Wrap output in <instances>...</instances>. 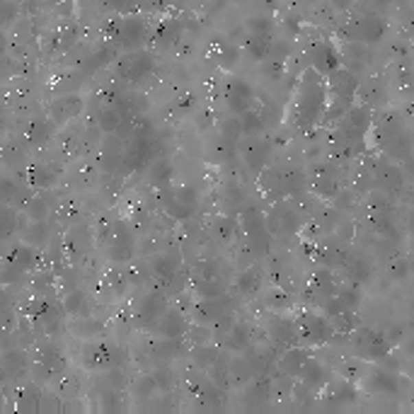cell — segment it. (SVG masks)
I'll return each instance as SVG.
<instances>
[{
	"label": "cell",
	"mask_w": 414,
	"mask_h": 414,
	"mask_svg": "<svg viewBox=\"0 0 414 414\" xmlns=\"http://www.w3.org/2000/svg\"><path fill=\"white\" fill-rule=\"evenodd\" d=\"M63 312L73 317H85L87 315V296L82 291H73L71 296L63 301Z\"/></svg>",
	"instance_id": "f6af8a7d"
},
{
	"label": "cell",
	"mask_w": 414,
	"mask_h": 414,
	"mask_svg": "<svg viewBox=\"0 0 414 414\" xmlns=\"http://www.w3.org/2000/svg\"><path fill=\"white\" fill-rule=\"evenodd\" d=\"M320 393H325V400H327L330 404H349L356 400V385L347 383V380H330L325 388L320 390Z\"/></svg>",
	"instance_id": "484cf974"
},
{
	"label": "cell",
	"mask_w": 414,
	"mask_h": 414,
	"mask_svg": "<svg viewBox=\"0 0 414 414\" xmlns=\"http://www.w3.org/2000/svg\"><path fill=\"white\" fill-rule=\"evenodd\" d=\"M238 228H242L245 247L250 250L252 257L260 260V257L269 255L274 235H271L269 228H266L264 214H260V209H255V206H245V209L240 211V225H238Z\"/></svg>",
	"instance_id": "3957f363"
},
{
	"label": "cell",
	"mask_w": 414,
	"mask_h": 414,
	"mask_svg": "<svg viewBox=\"0 0 414 414\" xmlns=\"http://www.w3.org/2000/svg\"><path fill=\"white\" fill-rule=\"evenodd\" d=\"M235 288H238V293H242V296H255V293L262 288V271L257 269V266L242 269L235 279Z\"/></svg>",
	"instance_id": "d6a6232c"
},
{
	"label": "cell",
	"mask_w": 414,
	"mask_h": 414,
	"mask_svg": "<svg viewBox=\"0 0 414 414\" xmlns=\"http://www.w3.org/2000/svg\"><path fill=\"white\" fill-rule=\"evenodd\" d=\"M5 54V36H3V32H0V56Z\"/></svg>",
	"instance_id": "680465c9"
},
{
	"label": "cell",
	"mask_w": 414,
	"mask_h": 414,
	"mask_svg": "<svg viewBox=\"0 0 414 414\" xmlns=\"http://www.w3.org/2000/svg\"><path fill=\"white\" fill-rule=\"evenodd\" d=\"M334 293H337V279H334L332 269H327V266H320V269L312 271L310 279H308V286H306L308 301L322 306V303L330 301Z\"/></svg>",
	"instance_id": "2e32d148"
},
{
	"label": "cell",
	"mask_w": 414,
	"mask_h": 414,
	"mask_svg": "<svg viewBox=\"0 0 414 414\" xmlns=\"http://www.w3.org/2000/svg\"><path fill=\"white\" fill-rule=\"evenodd\" d=\"M247 51H250V56L252 58H264L266 54H269V36H264V34H252L250 39H247Z\"/></svg>",
	"instance_id": "7dc6e473"
},
{
	"label": "cell",
	"mask_w": 414,
	"mask_h": 414,
	"mask_svg": "<svg viewBox=\"0 0 414 414\" xmlns=\"http://www.w3.org/2000/svg\"><path fill=\"white\" fill-rule=\"evenodd\" d=\"M310 58H312V68H315L320 76H327V73H332L334 68L339 66L337 51H334L330 44H317L315 49H312Z\"/></svg>",
	"instance_id": "4316f807"
},
{
	"label": "cell",
	"mask_w": 414,
	"mask_h": 414,
	"mask_svg": "<svg viewBox=\"0 0 414 414\" xmlns=\"http://www.w3.org/2000/svg\"><path fill=\"white\" fill-rule=\"evenodd\" d=\"M371 170H373V189H380L388 196H395L404 189V174L395 160L373 158L371 160Z\"/></svg>",
	"instance_id": "9c48e42d"
},
{
	"label": "cell",
	"mask_w": 414,
	"mask_h": 414,
	"mask_svg": "<svg viewBox=\"0 0 414 414\" xmlns=\"http://www.w3.org/2000/svg\"><path fill=\"white\" fill-rule=\"evenodd\" d=\"M342 266H347V274H349V279H352V284H363V281H368V276H371L368 262L358 260V257H347Z\"/></svg>",
	"instance_id": "b9f144b4"
},
{
	"label": "cell",
	"mask_w": 414,
	"mask_h": 414,
	"mask_svg": "<svg viewBox=\"0 0 414 414\" xmlns=\"http://www.w3.org/2000/svg\"><path fill=\"white\" fill-rule=\"evenodd\" d=\"M266 334H269L271 344H274L276 349H288V347H296V344H298L293 320H288V317H284V315L269 317V325H266Z\"/></svg>",
	"instance_id": "ffe728a7"
},
{
	"label": "cell",
	"mask_w": 414,
	"mask_h": 414,
	"mask_svg": "<svg viewBox=\"0 0 414 414\" xmlns=\"http://www.w3.org/2000/svg\"><path fill=\"white\" fill-rule=\"evenodd\" d=\"M165 308H168V298H165L163 291H153V293H146L141 301L136 303V320L141 322V325H155L158 322V317L165 312Z\"/></svg>",
	"instance_id": "d6986e66"
},
{
	"label": "cell",
	"mask_w": 414,
	"mask_h": 414,
	"mask_svg": "<svg viewBox=\"0 0 414 414\" xmlns=\"http://www.w3.org/2000/svg\"><path fill=\"white\" fill-rule=\"evenodd\" d=\"M334 296H337L347 308H352V310H358V306H361V291H358V286L352 281L337 284V293H334Z\"/></svg>",
	"instance_id": "ee69618b"
},
{
	"label": "cell",
	"mask_w": 414,
	"mask_h": 414,
	"mask_svg": "<svg viewBox=\"0 0 414 414\" xmlns=\"http://www.w3.org/2000/svg\"><path fill=\"white\" fill-rule=\"evenodd\" d=\"M315 260L322 262V266H327V269H332V266H342L344 260L349 257V252L342 247V242H339V238H320V240L315 242Z\"/></svg>",
	"instance_id": "7402d4cb"
},
{
	"label": "cell",
	"mask_w": 414,
	"mask_h": 414,
	"mask_svg": "<svg viewBox=\"0 0 414 414\" xmlns=\"http://www.w3.org/2000/svg\"><path fill=\"white\" fill-rule=\"evenodd\" d=\"M366 143H373L390 160H409L412 136H409L407 124L395 112H385L380 117H376L373 112V122L366 131Z\"/></svg>",
	"instance_id": "7a4b0ae2"
},
{
	"label": "cell",
	"mask_w": 414,
	"mask_h": 414,
	"mask_svg": "<svg viewBox=\"0 0 414 414\" xmlns=\"http://www.w3.org/2000/svg\"><path fill=\"white\" fill-rule=\"evenodd\" d=\"M5 262H8V264L15 266V269L27 271V269H32V266H34L36 252H34V247H30V245H25V242H22V245L12 247V250L8 252Z\"/></svg>",
	"instance_id": "e575fe53"
},
{
	"label": "cell",
	"mask_w": 414,
	"mask_h": 414,
	"mask_svg": "<svg viewBox=\"0 0 414 414\" xmlns=\"http://www.w3.org/2000/svg\"><path fill=\"white\" fill-rule=\"evenodd\" d=\"M107 5H112L114 10H124V5H126V0H104Z\"/></svg>",
	"instance_id": "9f6ffc18"
},
{
	"label": "cell",
	"mask_w": 414,
	"mask_h": 414,
	"mask_svg": "<svg viewBox=\"0 0 414 414\" xmlns=\"http://www.w3.org/2000/svg\"><path fill=\"white\" fill-rule=\"evenodd\" d=\"M155 71V58L148 51H128L117 61V78L128 85L143 82Z\"/></svg>",
	"instance_id": "ba28073f"
},
{
	"label": "cell",
	"mask_w": 414,
	"mask_h": 414,
	"mask_svg": "<svg viewBox=\"0 0 414 414\" xmlns=\"http://www.w3.org/2000/svg\"><path fill=\"white\" fill-rule=\"evenodd\" d=\"M54 126H56V124H54V122H44V119H36V122H32L30 126H27V131H25L27 143L34 146V148H41V146H46L54 138Z\"/></svg>",
	"instance_id": "f546056e"
},
{
	"label": "cell",
	"mask_w": 414,
	"mask_h": 414,
	"mask_svg": "<svg viewBox=\"0 0 414 414\" xmlns=\"http://www.w3.org/2000/svg\"><path fill=\"white\" fill-rule=\"evenodd\" d=\"M306 177H308V187L315 192V196H320V199L325 201L332 199L334 192L342 187V184H339V172L332 160H327V163H315L310 168V172H306Z\"/></svg>",
	"instance_id": "30bf717a"
},
{
	"label": "cell",
	"mask_w": 414,
	"mask_h": 414,
	"mask_svg": "<svg viewBox=\"0 0 414 414\" xmlns=\"http://www.w3.org/2000/svg\"><path fill=\"white\" fill-rule=\"evenodd\" d=\"M49 223L46 220H32L30 225L25 228V233H22V240H25V245L30 247H44L46 242H49Z\"/></svg>",
	"instance_id": "836d02e7"
},
{
	"label": "cell",
	"mask_w": 414,
	"mask_h": 414,
	"mask_svg": "<svg viewBox=\"0 0 414 414\" xmlns=\"http://www.w3.org/2000/svg\"><path fill=\"white\" fill-rule=\"evenodd\" d=\"M133 247H136V240H133V233L124 220L114 223L112 228L107 230V255L112 262H126L133 257Z\"/></svg>",
	"instance_id": "5bb4252c"
},
{
	"label": "cell",
	"mask_w": 414,
	"mask_h": 414,
	"mask_svg": "<svg viewBox=\"0 0 414 414\" xmlns=\"http://www.w3.org/2000/svg\"><path fill=\"white\" fill-rule=\"evenodd\" d=\"M293 327H296V339L301 347H322L332 337H337L327 317L315 310L298 312L296 320H293Z\"/></svg>",
	"instance_id": "277c9868"
},
{
	"label": "cell",
	"mask_w": 414,
	"mask_h": 414,
	"mask_svg": "<svg viewBox=\"0 0 414 414\" xmlns=\"http://www.w3.org/2000/svg\"><path fill=\"white\" fill-rule=\"evenodd\" d=\"M56 172H54L49 165H34V168L30 170V184H34V187H39V189H49V187H54L56 184Z\"/></svg>",
	"instance_id": "7bdbcfd3"
},
{
	"label": "cell",
	"mask_w": 414,
	"mask_h": 414,
	"mask_svg": "<svg viewBox=\"0 0 414 414\" xmlns=\"http://www.w3.org/2000/svg\"><path fill=\"white\" fill-rule=\"evenodd\" d=\"M218 356H220V349L214 347V344H209V342H201L192 349V361H194V366L201 368V371H206L209 366H214V361Z\"/></svg>",
	"instance_id": "74e56055"
},
{
	"label": "cell",
	"mask_w": 414,
	"mask_h": 414,
	"mask_svg": "<svg viewBox=\"0 0 414 414\" xmlns=\"http://www.w3.org/2000/svg\"><path fill=\"white\" fill-rule=\"evenodd\" d=\"M82 363L95 371H117L126 363V352L112 342H87L82 347Z\"/></svg>",
	"instance_id": "8992f818"
},
{
	"label": "cell",
	"mask_w": 414,
	"mask_h": 414,
	"mask_svg": "<svg viewBox=\"0 0 414 414\" xmlns=\"http://www.w3.org/2000/svg\"><path fill=\"white\" fill-rule=\"evenodd\" d=\"M264 223L269 228L271 235H296L303 225V216L298 214V209L293 204H288L286 199L274 201V209L269 216H264Z\"/></svg>",
	"instance_id": "52a82bcc"
},
{
	"label": "cell",
	"mask_w": 414,
	"mask_h": 414,
	"mask_svg": "<svg viewBox=\"0 0 414 414\" xmlns=\"http://www.w3.org/2000/svg\"><path fill=\"white\" fill-rule=\"evenodd\" d=\"M27 216H30V220H46V216H49V204H46V199L36 196V199L27 201Z\"/></svg>",
	"instance_id": "f5cc1de1"
},
{
	"label": "cell",
	"mask_w": 414,
	"mask_h": 414,
	"mask_svg": "<svg viewBox=\"0 0 414 414\" xmlns=\"http://www.w3.org/2000/svg\"><path fill=\"white\" fill-rule=\"evenodd\" d=\"M187 330H189V322H187V317H184L182 312H177V310H168V308H165V312L158 317V322H155V332H158V337L184 339Z\"/></svg>",
	"instance_id": "603a6c76"
},
{
	"label": "cell",
	"mask_w": 414,
	"mask_h": 414,
	"mask_svg": "<svg viewBox=\"0 0 414 414\" xmlns=\"http://www.w3.org/2000/svg\"><path fill=\"white\" fill-rule=\"evenodd\" d=\"M112 46H124V49H136L143 44L148 34V25L141 17H124V20L112 25Z\"/></svg>",
	"instance_id": "7c38bea8"
},
{
	"label": "cell",
	"mask_w": 414,
	"mask_h": 414,
	"mask_svg": "<svg viewBox=\"0 0 414 414\" xmlns=\"http://www.w3.org/2000/svg\"><path fill=\"white\" fill-rule=\"evenodd\" d=\"M393 276L395 279H404V276H407V262H395L393 264Z\"/></svg>",
	"instance_id": "11a10c76"
},
{
	"label": "cell",
	"mask_w": 414,
	"mask_h": 414,
	"mask_svg": "<svg viewBox=\"0 0 414 414\" xmlns=\"http://www.w3.org/2000/svg\"><path fill=\"white\" fill-rule=\"evenodd\" d=\"M133 114H128L124 107H112V104H100L95 112V124L102 133H119L124 128V124L131 119Z\"/></svg>",
	"instance_id": "44dd1931"
},
{
	"label": "cell",
	"mask_w": 414,
	"mask_h": 414,
	"mask_svg": "<svg viewBox=\"0 0 414 414\" xmlns=\"http://www.w3.org/2000/svg\"><path fill=\"white\" fill-rule=\"evenodd\" d=\"M274 395V388H271V378L269 376H257V378L250 380V388L245 390V400L250 404H262Z\"/></svg>",
	"instance_id": "4dcf8cb0"
},
{
	"label": "cell",
	"mask_w": 414,
	"mask_h": 414,
	"mask_svg": "<svg viewBox=\"0 0 414 414\" xmlns=\"http://www.w3.org/2000/svg\"><path fill=\"white\" fill-rule=\"evenodd\" d=\"M296 378H298V383L306 385V388L310 390L312 395H317L322 388H325V385L330 383V380L334 378V373L322 361H317V358L308 356L306 363L301 366V371H298Z\"/></svg>",
	"instance_id": "e0dca14e"
},
{
	"label": "cell",
	"mask_w": 414,
	"mask_h": 414,
	"mask_svg": "<svg viewBox=\"0 0 414 414\" xmlns=\"http://www.w3.org/2000/svg\"><path fill=\"white\" fill-rule=\"evenodd\" d=\"M148 182L153 184V187H170V182H172V165L168 163V160H155V163H150L148 168Z\"/></svg>",
	"instance_id": "f35d334b"
},
{
	"label": "cell",
	"mask_w": 414,
	"mask_h": 414,
	"mask_svg": "<svg viewBox=\"0 0 414 414\" xmlns=\"http://www.w3.org/2000/svg\"><path fill=\"white\" fill-rule=\"evenodd\" d=\"M330 201H332L334 209H337V211H349V209H354V206H356L358 194L354 189H349V187H339V189L334 192V196Z\"/></svg>",
	"instance_id": "bcb514c9"
},
{
	"label": "cell",
	"mask_w": 414,
	"mask_h": 414,
	"mask_svg": "<svg viewBox=\"0 0 414 414\" xmlns=\"http://www.w3.org/2000/svg\"><path fill=\"white\" fill-rule=\"evenodd\" d=\"M266 308H271L274 312H284V310H291L293 308V298L286 296L284 291H271L269 296L264 298Z\"/></svg>",
	"instance_id": "c3c4849f"
},
{
	"label": "cell",
	"mask_w": 414,
	"mask_h": 414,
	"mask_svg": "<svg viewBox=\"0 0 414 414\" xmlns=\"http://www.w3.org/2000/svg\"><path fill=\"white\" fill-rule=\"evenodd\" d=\"M325 102H327V90H325L322 76L315 68H308L301 76L296 97H293V104H291V124L296 128L317 126V124L322 122Z\"/></svg>",
	"instance_id": "6da1fadb"
},
{
	"label": "cell",
	"mask_w": 414,
	"mask_h": 414,
	"mask_svg": "<svg viewBox=\"0 0 414 414\" xmlns=\"http://www.w3.org/2000/svg\"><path fill=\"white\" fill-rule=\"evenodd\" d=\"M352 342H354V352H356L358 358L363 361H383L385 356H390L393 352V342L385 332H378V330L371 327H356L352 332Z\"/></svg>",
	"instance_id": "5b68a950"
},
{
	"label": "cell",
	"mask_w": 414,
	"mask_h": 414,
	"mask_svg": "<svg viewBox=\"0 0 414 414\" xmlns=\"http://www.w3.org/2000/svg\"><path fill=\"white\" fill-rule=\"evenodd\" d=\"M225 104L233 114H242L245 109L255 107V90L242 78H233L225 85Z\"/></svg>",
	"instance_id": "ac0fdd59"
},
{
	"label": "cell",
	"mask_w": 414,
	"mask_h": 414,
	"mask_svg": "<svg viewBox=\"0 0 414 414\" xmlns=\"http://www.w3.org/2000/svg\"><path fill=\"white\" fill-rule=\"evenodd\" d=\"M238 150H240L242 160L250 168V172L260 174L266 168V163L271 160V143L266 138L260 136H245V141H238Z\"/></svg>",
	"instance_id": "4fadbf2b"
},
{
	"label": "cell",
	"mask_w": 414,
	"mask_h": 414,
	"mask_svg": "<svg viewBox=\"0 0 414 414\" xmlns=\"http://www.w3.org/2000/svg\"><path fill=\"white\" fill-rule=\"evenodd\" d=\"M230 315V306L225 296H214V298H199L192 308V317L196 320V325L211 327L216 322H220L223 317Z\"/></svg>",
	"instance_id": "9a60e30c"
},
{
	"label": "cell",
	"mask_w": 414,
	"mask_h": 414,
	"mask_svg": "<svg viewBox=\"0 0 414 414\" xmlns=\"http://www.w3.org/2000/svg\"><path fill=\"white\" fill-rule=\"evenodd\" d=\"M220 136H223L225 141H230V143H238V141H240L242 133H240V122H238V117H230L220 124Z\"/></svg>",
	"instance_id": "816d5d0a"
},
{
	"label": "cell",
	"mask_w": 414,
	"mask_h": 414,
	"mask_svg": "<svg viewBox=\"0 0 414 414\" xmlns=\"http://www.w3.org/2000/svg\"><path fill=\"white\" fill-rule=\"evenodd\" d=\"M3 128H5V109L0 107V131H3Z\"/></svg>",
	"instance_id": "6f0895ef"
},
{
	"label": "cell",
	"mask_w": 414,
	"mask_h": 414,
	"mask_svg": "<svg viewBox=\"0 0 414 414\" xmlns=\"http://www.w3.org/2000/svg\"><path fill=\"white\" fill-rule=\"evenodd\" d=\"M66 247L73 252V255H85L87 247H90V235H87L85 225H76V228H71V233H68V240H66Z\"/></svg>",
	"instance_id": "60d3db41"
},
{
	"label": "cell",
	"mask_w": 414,
	"mask_h": 414,
	"mask_svg": "<svg viewBox=\"0 0 414 414\" xmlns=\"http://www.w3.org/2000/svg\"><path fill=\"white\" fill-rule=\"evenodd\" d=\"M153 380H155V385H158V390H163V393H170L172 385H174L172 371H170L165 363H158V368L153 371Z\"/></svg>",
	"instance_id": "681fc988"
},
{
	"label": "cell",
	"mask_w": 414,
	"mask_h": 414,
	"mask_svg": "<svg viewBox=\"0 0 414 414\" xmlns=\"http://www.w3.org/2000/svg\"><path fill=\"white\" fill-rule=\"evenodd\" d=\"M155 393H158V385H155L153 376H143V378H138L136 385H133V395H136V398L148 400L153 398Z\"/></svg>",
	"instance_id": "f907efd6"
},
{
	"label": "cell",
	"mask_w": 414,
	"mask_h": 414,
	"mask_svg": "<svg viewBox=\"0 0 414 414\" xmlns=\"http://www.w3.org/2000/svg\"><path fill=\"white\" fill-rule=\"evenodd\" d=\"M85 109V100L80 95H66L51 104V122L54 124H68Z\"/></svg>",
	"instance_id": "d4e9b609"
},
{
	"label": "cell",
	"mask_w": 414,
	"mask_h": 414,
	"mask_svg": "<svg viewBox=\"0 0 414 414\" xmlns=\"http://www.w3.org/2000/svg\"><path fill=\"white\" fill-rule=\"evenodd\" d=\"M17 225H20V214L12 206L0 204V240L10 238L17 230Z\"/></svg>",
	"instance_id": "ab89813d"
},
{
	"label": "cell",
	"mask_w": 414,
	"mask_h": 414,
	"mask_svg": "<svg viewBox=\"0 0 414 414\" xmlns=\"http://www.w3.org/2000/svg\"><path fill=\"white\" fill-rule=\"evenodd\" d=\"M308 356H310V354H308V349L301 347V344H296V347H288L286 354L279 358V371H281L284 376H288V378H296L298 371H301V366L306 363Z\"/></svg>",
	"instance_id": "83f0119b"
},
{
	"label": "cell",
	"mask_w": 414,
	"mask_h": 414,
	"mask_svg": "<svg viewBox=\"0 0 414 414\" xmlns=\"http://www.w3.org/2000/svg\"><path fill=\"white\" fill-rule=\"evenodd\" d=\"M238 122H240V133L242 136H262V131H264V119L260 117V112H257L255 107L245 109L242 114H238Z\"/></svg>",
	"instance_id": "d590c367"
},
{
	"label": "cell",
	"mask_w": 414,
	"mask_h": 414,
	"mask_svg": "<svg viewBox=\"0 0 414 414\" xmlns=\"http://www.w3.org/2000/svg\"><path fill=\"white\" fill-rule=\"evenodd\" d=\"M177 34H179V27L174 25V22H165V25H160L158 30H155V39L163 41V44H170Z\"/></svg>",
	"instance_id": "db71d44e"
},
{
	"label": "cell",
	"mask_w": 414,
	"mask_h": 414,
	"mask_svg": "<svg viewBox=\"0 0 414 414\" xmlns=\"http://www.w3.org/2000/svg\"><path fill=\"white\" fill-rule=\"evenodd\" d=\"M223 337H225L223 339L225 347L233 349V352H238V354L252 349V330L247 327L245 322H240V325H233L230 330H225Z\"/></svg>",
	"instance_id": "f1b7e54d"
},
{
	"label": "cell",
	"mask_w": 414,
	"mask_h": 414,
	"mask_svg": "<svg viewBox=\"0 0 414 414\" xmlns=\"http://www.w3.org/2000/svg\"><path fill=\"white\" fill-rule=\"evenodd\" d=\"M182 349V339H170V337H158L150 344V356L158 363H168L170 358H174Z\"/></svg>",
	"instance_id": "1f68e13d"
},
{
	"label": "cell",
	"mask_w": 414,
	"mask_h": 414,
	"mask_svg": "<svg viewBox=\"0 0 414 414\" xmlns=\"http://www.w3.org/2000/svg\"><path fill=\"white\" fill-rule=\"evenodd\" d=\"M383 32H385V25L378 20V17L361 15V17H356V20L352 22V30H349V34H352V39L363 41V44H371V41H378L380 36H383Z\"/></svg>",
	"instance_id": "cb8c5ba5"
},
{
	"label": "cell",
	"mask_w": 414,
	"mask_h": 414,
	"mask_svg": "<svg viewBox=\"0 0 414 414\" xmlns=\"http://www.w3.org/2000/svg\"><path fill=\"white\" fill-rule=\"evenodd\" d=\"M358 385L368 395H380V398H398L400 395V378L385 368H373V371L358 376Z\"/></svg>",
	"instance_id": "8fae6325"
},
{
	"label": "cell",
	"mask_w": 414,
	"mask_h": 414,
	"mask_svg": "<svg viewBox=\"0 0 414 414\" xmlns=\"http://www.w3.org/2000/svg\"><path fill=\"white\" fill-rule=\"evenodd\" d=\"M238 220L230 218V216H218V218H214V223H211V233H214V238L218 242H230L233 238L238 235Z\"/></svg>",
	"instance_id": "8d00e7d4"
}]
</instances>
